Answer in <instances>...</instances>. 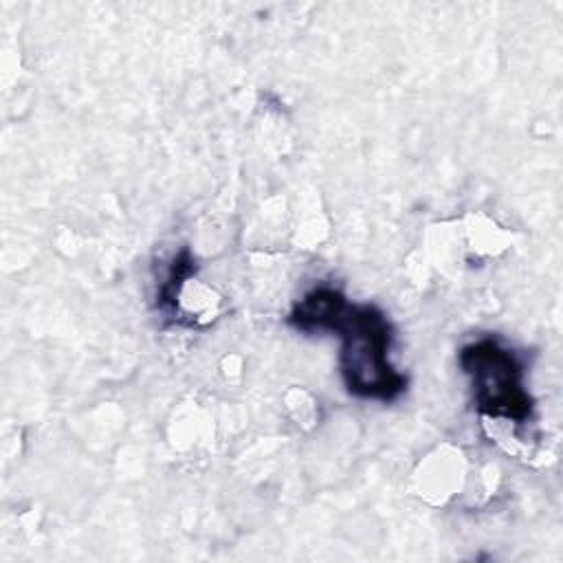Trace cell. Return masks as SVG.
<instances>
[{"label": "cell", "mask_w": 563, "mask_h": 563, "mask_svg": "<svg viewBox=\"0 0 563 563\" xmlns=\"http://www.w3.org/2000/svg\"><path fill=\"white\" fill-rule=\"evenodd\" d=\"M462 372L471 380L479 413L523 424L532 416V396L526 389L523 361L515 350L493 336L464 345L457 354Z\"/></svg>", "instance_id": "2"}, {"label": "cell", "mask_w": 563, "mask_h": 563, "mask_svg": "<svg viewBox=\"0 0 563 563\" xmlns=\"http://www.w3.org/2000/svg\"><path fill=\"white\" fill-rule=\"evenodd\" d=\"M194 275H196V260H194L191 251L185 246L169 262V268H167V273H165V277L158 286V292H156V306L163 314L176 319L180 290L187 282L194 279Z\"/></svg>", "instance_id": "3"}, {"label": "cell", "mask_w": 563, "mask_h": 563, "mask_svg": "<svg viewBox=\"0 0 563 563\" xmlns=\"http://www.w3.org/2000/svg\"><path fill=\"white\" fill-rule=\"evenodd\" d=\"M288 323L297 332H328L341 341L339 369L352 396L391 402L405 394L407 376L389 361L394 328L378 306L350 301L332 286H317L292 306Z\"/></svg>", "instance_id": "1"}]
</instances>
